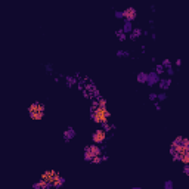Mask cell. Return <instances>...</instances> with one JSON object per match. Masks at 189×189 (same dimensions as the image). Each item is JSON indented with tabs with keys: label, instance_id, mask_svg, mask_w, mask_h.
<instances>
[{
	"label": "cell",
	"instance_id": "d6a6232c",
	"mask_svg": "<svg viewBox=\"0 0 189 189\" xmlns=\"http://www.w3.org/2000/svg\"><path fill=\"white\" fill-rule=\"evenodd\" d=\"M100 157H102V161H108V160H109L108 155H100Z\"/></svg>",
	"mask_w": 189,
	"mask_h": 189
},
{
	"label": "cell",
	"instance_id": "7a4b0ae2",
	"mask_svg": "<svg viewBox=\"0 0 189 189\" xmlns=\"http://www.w3.org/2000/svg\"><path fill=\"white\" fill-rule=\"evenodd\" d=\"M90 117L92 121L96 124H102L105 121H109L111 118V112L106 109V106H92L90 109Z\"/></svg>",
	"mask_w": 189,
	"mask_h": 189
},
{
	"label": "cell",
	"instance_id": "603a6c76",
	"mask_svg": "<svg viewBox=\"0 0 189 189\" xmlns=\"http://www.w3.org/2000/svg\"><path fill=\"white\" fill-rule=\"evenodd\" d=\"M100 155H102V154H100ZM100 155H96V157H93L92 158V164H100V162H102V157H100Z\"/></svg>",
	"mask_w": 189,
	"mask_h": 189
},
{
	"label": "cell",
	"instance_id": "44dd1931",
	"mask_svg": "<svg viewBox=\"0 0 189 189\" xmlns=\"http://www.w3.org/2000/svg\"><path fill=\"white\" fill-rule=\"evenodd\" d=\"M155 72H157L158 75H161V74L166 72V70H164V67H162L161 64H157V65H155Z\"/></svg>",
	"mask_w": 189,
	"mask_h": 189
},
{
	"label": "cell",
	"instance_id": "277c9868",
	"mask_svg": "<svg viewBox=\"0 0 189 189\" xmlns=\"http://www.w3.org/2000/svg\"><path fill=\"white\" fill-rule=\"evenodd\" d=\"M44 112H46V106H44L43 102H39V100H35V102H33L28 106V115L34 121L43 120L44 118Z\"/></svg>",
	"mask_w": 189,
	"mask_h": 189
},
{
	"label": "cell",
	"instance_id": "d6986e66",
	"mask_svg": "<svg viewBox=\"0 0 189 189\" xmlns=\"http://www.w3.org/2000/svg\"><path fill=\"white\" fill-rule=\"evenodd\" d=\"M100 126H102V127H100V129H104V130H105L106 133L115 129V127H114V126H112V124H109V121H105V123H102V124H100Z\"/></svg>",
	"mask_w": 189,
	"mask_h": 189
},
{
	"label": "cell",
	"instance_id": "9c48e42d",
	"mask_svg": "<svg viewBox=\"0 0 189 189\" xmlns=\"http://www.w3.org/2000/svg\"><path fill=\"white\" fill-rule=\"evenodd\" d=\"M158 81H160V75L155 72V71H152V72H149L148 74V78H146V84L148 86H155V84H158Z\"/></svg>",
	"mask_w": 189,
	"mask_h": 189
},
{
	"label": "cell",
	"instance_id": "1f68e13d",
	"mask_svg": "<svg viewBox=\"0 0 189 189\" xmlns=\"http://www.w3.org/2000/svg\"><path fill=\"white\" fill-rule=\"evenodd\" d=\"M174 65H176V67H180V65H182V61H180V59H177V61L174 62Z\"/></svg>",
	"mask_w": 189,
	"mask_h": 189
},
{
	"label": "cell",
	"instance_id": "4316f807",
	"mask_svg": "<svg viewBox=\"0 0 189 189\" xmlns=\"http://www.w3.org/2000/svg\"><path fill=\"white\" fill-rule=\"evenodd\" d=\"M114 16H115L117 19H124V15H123V12H121V10H117L115 14H114Z\"/></svg>",
	"mask_w": 189,
	"mask_h": 189
},
{
	"label": "cell",
	"instance_id": "5bb4252c",
	"mask_svg": "<svg viewBox=\"0 0 189 189\" xmlns=\"http://www.w3.org/2000/svg\"><path fill=\"white\" fill-rule=\"evenodd\" d=\"M126 34H129L132 30H133V24L130 22V21H124V24H123V28H121Z\"/></svg>",
	"mask_w": 189,
	"mask_h": 189
},
{
	"label": "cell",
	"instance_id": "5b68a950",
	"mask_svg": "<svg viewBox=\"0 0 189 189\" xmlns=\"http://www.w3.org/2000/svg\"><path fill=\"white\" fill-rule=\"evenodd\" d=\"M100 154H102V148H100L98 143H90V145L84 146V151H83V160H84L86 162H90L93 157L100 155Z\"/></svg>",
	"mask_w": 189,
	"mask_h": 189
},
{
	"label": "cell",
	"instance_id": "484cf974",
	"mask_svg": "<svg viewBox=\"0 0 189 189\" xmlns=\"http://www.w3.org/2000/svg\"><path fill=\"white\" fill-rule=\"evenodd\" d=\"M161 65H162V67H164V70H167V68H170V67H173V65H171V62H170L169 59H164V61H162V62H161Z\"/></svg>",
	"mask_w": 189,
	"mask_h": 189
},
{
	"label": "cell",
	"instance_id": "3957f363",
	"mask_svg": "<svg viewBox=\"0 0 189 189\" xmlns=\"http://www.w3.org/2000/svg\"><path fill=\"white\" fill-rule=\"evenodd\" d=\"M182 139H183V136H177L173 141L171 146H170V154H171L173 161H179V157L183 152H188V151H189V145H183Z\"/></svg>",
	"mask_w": 189,
	"mask_h": 189
},
{
	"label": "cell",
	"instance_id": "2e32d148",
	"mask_svg": "<svg viewBox=\"0 0 189 189\" xmlns=\"http://www.w3.org/2000/svg\"><path fill=\"white\" fill-rule=\"evenodd\" d=\"M93 106H106V99L98 96V98L95 99V102H93Z\"/></svg>",
	"mask_w": 189,
	"mask_h": 189
},
{
	"label": "cell",
	"instance_id": "30bf717a",
	"mask_svg": "<svg viewBox=\"0 0 189 189\" xmlns=\"http://www.w3.org/2000/svg\"><path fill=\"white\" fill-rule=\"evenodd\" d=\"M33 188H34V189H49V188H52V185L40 179L39 182H34V183H33Z\"/></svg>",
	"mask_w": 189,
	"mask_h": 189
},
{
	"label": "cell",
	"instance_id": "ac0fdd59",
	"mask_svg": "<svg viewBox=\"0 0 189 189\" xmlns=\"http://www.w3.org/2000/svg\"><path fill=\"white\" fill-rule=\"evenodd\" d=\"M65 81H67V87H72L75 83H77L75 77H71V75H65Z\"/></svg>",
	"mask_w": 189,
	"mask_h": 189
},
{
	"label": "cell",
	"instance_id": "6da1fadb",
	"mask_svg": "<svg viewBox=\"0 0 189 189\" xmlns=\"http://www.w3.org/2000/svg\"><path fill=\"white\" fill-rule=\"evenodd\" d=\"M40 179L44 180V182H47V183H50V185H52V188H55V189L62 188V186L65 185V177H62L56 170H52V169H50V170H44L42 173V176H40Z\"/></svg>",
	"mask_w": 189,
	"mask_h": 189
},
{
	"label": "cell",
	"instance_id": "836d02e7",
	"mask_svg": "<svg viewBox=\"0 0 189 189\" xmlns=\"http://www.w3.org/2000/svg\"><path fill=\"white\" fill-rule=\"evenodd\" d=\"M149 8H151V12H155V6H154V5H151Z\"/></svg>",
	"mask_w": 189,
	"mask_h": 189
},
{
	"label": "cell",
	"instance_id": "9a60e30c",
	"mask_svg": "<svg viewBox=\"0 0 189 189\" xmlns=\"http://www.w3.org/2000/svg\"><path fill=\"white\" fill-rule=\"evenodd\" d=\"M115 35H117V37H118V40H120V42H121V43H124V42H126V40H127V34H126V33H124V31H123V30H121V28H120V30H117V31H115Z\"/></svg>",
	"mask_w": 189,
	"mask_h": 189
},
{
	"label": "cell",
	"instance_id": "4dcf8cb0",
	"mask_svg": "<svg viewBox=\"0 0 189 189\" xmlns=\"http://www.w3.org/2000/svg\"><path fill=\"white\" fill-rule=\"evenodd\" d=\"M155 109H157V111H161V105H160V102H155Z\"/></svg>",
	"mask_w": 189,
	"mask_h": 189
},
{
	"label": "cell",
	"instance_id": "8992f818",
	"mask_svg": "<svg viewBox=\"0 0 189 189\" xmlns=\"http://www.w3.org/2000/svg\"><path fill=\"white\" fill-rule=\"evenodd\" d=\"M108 139V136H106V132L104 129H98L92 133V142L93 143H98V145H102L105 143Z\"/></svg>",
	"mask_w": 189,
	"mask_h": 189
},
{
	"label": "cell",
	"instance_id": "8fae6325",
	"mask_svg": "<svg viewBox=\"0 0 189 189\" xmlns=\"http://www.w3.org/2000/svg\"><path fill=\"white\" fill-rule=\"evenodd\" d=\"M170 84H171V78L169 77V78H160V81H158V86H160V89L161 90H167L169 87H170Z\"/></svg>",
	"mask_w": 189,
	"mask_h": 189
},
{
	"label": "cell",
	"instance_id": "d4e9b609",
	"mask_svg": "<svg viewBox=\"0 0 189 189\" xmlns=\"http://www.w3.org/2000/svg\"><path fill=\"white\" fill-rule=\"evenodd\" d=\"M162 186H164V189H173L174 183H173V180H166Z\"/></svg>",
	"mask_w": 189,
	"mask_h": 189
},
{
	"label": "cell",
	"instance_id": "cb8c5ba5",
	"mask_svg": "<svg viewBox=\"0 0 189 189\" xmlns=\"http://www.w3.org/2000/svg\"><path fill=\"white\" fill-rule=\"evenodd\" d=\"M44 70H46V72L50 75V74H53V65L52 64H46L44 65Z\"/></svg>",
	"mask_w": 189,
	"mask_h": 189
},
{
	"label": "cell",
	"instance_id": "83f0119b",
	"mask_svg": "<svg viewBox=\"0 0 189 189\" xmlns=\"http://www.w3.org/2000/svg\"><path fill=\"white\" fill-rule=\"evenodd\" d=\"M166 72H167V75H169V77H171V75L174 74V70H173V67L167 68V70H166Z\"/></svg>",
	"mask_w": 189,
	"mask_h": 189
},
{
	"label": "cell",
	"instance_id": "7c38bea8",
	"mask_svg": "<svg viewBox=\"0 0 189 189\" xmlns=\"http://www.w3.org/2000/svg\"><path fill=\"white\" fill-rule=\"evenodd\" d=\"M129 34H130V35H129V37H130V40L134 42V40H137V39H139V37L142 35V30H141V28H134V27H133V30H132Z\"/></svg>",
	"mask_w": 189,
	"mask_h": 189
},
{
	"label": "cell",
	"instance_id": "f1b7e54d",
	"mask_svg": "<svg viewBox=\"0 0 189 189\" xmlns=\"http://www.w3.org/2000/svg\"><path fill=\"white\" fill-rule=\"evenodd\" d=\"M148 98H149V100H157V93H154V92H152V93H149Z\"/></svg>",
	"mask_w": 189,
	"mask_h": 189
},
{
	"label": "cell",
	"instance_id": "7402d4cb",
	"mask_svg": "<svg viewBox=\"0 0 189 189\" xmlns=\"http://www.w3.org/2000/svg\"><path fill=\"white\" fill-rule=\"evenodd\" d=\"M166 99H167V95H166V92L157 93V100H160V102H164Z\"/></svg>",
	"mask_w": 189,
	"mask_h": 189
},
{
	"label": "cell",
	"instance_id": "ba28073f",
	"mask_svg": "<svg viewBox=\"0 0 189 189\" xmlns=\"http://www.w3.org/2000/svg\"><path fill=\"white\" fill-rule=\"evenodd\" d=\"M75 136H77V132L74 130V127H67V130H64V134H62V137H64V141L67 143H70Z\"/></svg>",
	"mask_w": 189,
	"mask_h": 189
},
{
	"label": "cell",
	"instance_id": "ffe728a7",
	"mask_svg": "<svg viewBox=\"0 0 189 189\" xmlns=\"http://www.w3.org/2000/svg\"><path fill=\"white\" fill-rule=\"evenodd\" d=\"M117 56L118 58H129L130 56V52H127V50H117Z\"/></svg>",
	"mask_w": 189,
	"mask_h": 189
},
{
	"label": "cell",
	"instance_id": "e0dca14e",
	"mask_svg": "<svg viewBox=\"0 0 189 189\" xmlns=\"http://www.w3.org/2000/svg\"><path fill=\"white\" fill-rule=\"evenodd\" d=\"M179 162H182V164H189V151L188 152H183L179 157Z\"/></svg>",
	"mask_w": 189,
	"mask_h": 189
},
{
	"label": "cell",
	"instance_id": "52a82bcc",
	"mask_svg": "<svg viewBox=\"0 0 189 189\" xmlns=\"http://www.w3.org/2000/svg\"><path fill=\"white\" fill-rule=\"evenodd\" d=\"M123 15H124V21L133 22V21L136 19V16H137V10H136V8H133V6L126 8V9L123 10Z\"/></svg>",
	"mask_w": 189,
	"mask_h": 189
},
{
	"label": "cell",
	"instance_id": "4fadbf2b",
	"mask_svg": "<svg viewBox=\"0 0 189 189\" xmlns=\"http://www.w3.org/2000/svg\"><path fill=\"white\" fill-rule=\"evenodd\" d=\"M146 78H148V72H143V71H141L136 75L137 83H141V84H146Z\"/></svg>",
	"mask_w": 189,
	"mask_h": 189
},
{
	"label": "cell",
	"instance_id": "f546056e",
	"mask_svg": "<svg viewBox=\"0 0 189 189\" xmlns=\"http://www.w3.org/2000/svg\"><path fill=\"white\" fill-rule=\"evenodd\" d=\"M183 173H185L186 176L189 174V166H188V164H183Z\"/></svg>",
	"mask_w": 189,
	"mask_h": 189
}]
</instances>
